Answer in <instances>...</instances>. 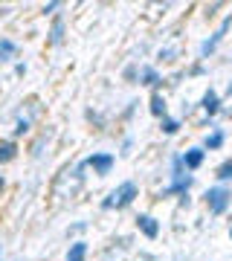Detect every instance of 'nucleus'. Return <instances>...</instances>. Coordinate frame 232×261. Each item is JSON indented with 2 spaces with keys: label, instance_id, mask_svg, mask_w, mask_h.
<instances>
[{
  "label": "nucleus",
  "instance_id": "2eb2a0df",
  "mask_svg": "<svg viewBox=\"0 0 232 261\" xmlns=\"http://www.w3.org/2000/svg\"><path fill=\"white\" fill-rule=\"evenodd\" d=\"M15 151H18V148H15L12 142H3V145H0V163H9V160H15Z\"/></svg>",
  "mask_w": 232,
  "mask_h": 261
},
{
  "label": "nucleus",
  "instance_id": "dca6fc26",
  "mask_svg": "<svg viewBox=\"0 0 232 261\" xmlns=\"http://www.w3.org/2000/svg\"><path fill=\"white\" fill-rule=\"evenodd\" d=\"M218 180H221V183L232 180V160H227V163H221V165H218Z\"/></svg>",
  "mask_w": 232,
  "mask_h": 261
},
{
  "label": "nucleus",
  "instance_id": "f8f14e48",
  "mask_svg": "<svg viewBox=\"0 0 232 261\" xmlns=\"http://www.w3.org/2000/svg\"><path fill=\"white\" fill-rule=\"evenodd\" d=\"M84 256H87V244H84V241H78V244H73V247H70L67 261H84Z\"/></svg>",
  "mask_w": 232,
  "mask_h": 261
},
{
  "label": "nucleus",
  "instance_id": "20e7f679",
  "mask_svg": "<svg viewBox=\"0 0 232 261\" xmlns=\"http://www.w3.org/2000/svg\"><path fill=\"white\" fill-rule=\"evenodd\" d=\"M84 163L90 165L99 177H104V174H110V168H113V157H110V154H93V157H87Z\"/></svg>",
  "mask_w": 232,
  "mask_h": 261
},
{
  "label": "nucleus",
  "instance_id": "f3484780",
  "mask_svg": "<svg viewBox=\"0 0 232 261\" xmlns=\"http://www.w3.org/2000/svg\"><path fill=\"white\" fill-rule=\"evenodd\" d=\"M29 130V119H21L18 125H15V136H21V133H26Z\"/></svg>",
  "mask_w": 232,
  "mask_h": 261
},
{
  "label": "nucleus",
  "instance_id": "1a4fd4ad",
  "mask_svg": "<svg viewBox=\"0 0 232 261\" xmlns=\"http://www.w3.org/2000/svg\"><path fill=\"white\" fill-rule=\"evenodd\" d=\"M160 81V73L154 70V67H139V84H148V87H154Z\"/></svg>",
  "mask_w": 232,
  "mask_h": 261
},
{
  "label": "nucleus",
  "instance_id": "6e6552de",
  "mask_svg": "<svg viewBox=\"0 0 232 261\" xmlns=\"http://www.w3.org/2000/svg\"><path fill=\"white\" fill-rule=\"evenodd\" d=\"M18 55V44L9 38H0V61H12Z\"/></svg>",
  "mask_w": 232,
  "mask_h": 261
},
{
  "label": "nucleus",
  "instance_id": "0eeeda50",
  "mask_svg": "<svg viewBox=\"0 0 232 261\" xmlns=\"http://www.w3.org/2000/svg\"><path fill=\"white\" fill-rule=\"evenodd\" d=\"M200 107L209 113V116H215V113H221V96L209 87L206 93H203V99H200Z\"/></svg>",
  "mask_w": 232,
  "mask_h": 261
},
{
  "label": "nucleus",
  "instance_id": "39448f33",
  "mask_svg": "<svg viewBox=\"0 0 232 261\" xmlns=\"http://www.w3.org/2000/svg\"><path fill=\"white\" fill-rule=\"evenodd\" d=\"M136 227H139V232H142L145 238H151V241L160 235V224H157L151 215H139V218H136Z\"/></svg>",
  "mask_w": 232,
  "mask_h": 261
},
{
  "label": "nucleus",
  "instance_id": "ddd939ff",
  "mask_svg": "<svg viewBox=\"0 0 232 261\" xmlns=\"http://www.w3.org/2000/svg\"><path fill=\"white\" fill-rule=\"evenodd\" d=\"M64 41V21L61 18H55V24H52V32H50V44H61Z\"/></svg>",
  "mask_w": 232,
  "mask_h": 261
},
{
  "label": "nucleus",
  "instance_id": "a211bd4d",
  "mask_svg": "<svg viewBox=\"0 0 232 261\" xmlns=\"http://www.w3.org/2000/svg\"><path fill=\"white\" fill-rule=\"evenodd\" d=\"M55 9H58V3H47V6H44V15H50V12H55Z\"/></svg>",
  "mask_w": 232,
  "mask_h": 261
},
{
  "label": "nucleus",
  "instance_id": "f03ea898",
  "mask_svg": "<svg viewBox=\"0 0 232 261\" xmlns=\"http://www.w3.org/2000/svg\"><path fill=\"white\" fill-rule=\"evenodd\" d=\"M206 206H209V215H224L227 212V206H230L232 200V192L227 186H212V189H206Z\"/></svg>",
  "mask_w": 232,
  "mask_h": 261
},
{
  "label": "nucleus",
  "instance_id": "423d86ee",
  "mask_svg": "<svg viewBox=\"0 0 232 261\" xmlns=\"http://www.w3.org/2000/svg\"><path fill=\"white\" fill-rule=\"evenodd\" d=\"M206 160V148H189L186 154H183V165L189 168V171H198L200 165Z\"/></svg>",
  "mask_w": 232,
  "mask_h": 261
},
{
  "label": "nucleus",
  "instance_id": "aec40b11",
  "mask_svg": "<svg viewBox=\"0 0 232 261\" xmlns=\"http://www.w3.org/2000/svg\"><path fill=\"white\" fill-rule=\"evenodd\" d=\"M230 238H232V229H230Z\"/></svg>",
  "mask_w": 232,
  "mask_h": 261
},
{
  "label": "nucleus",
  "instance_id": "4468645a",
  "mask_svg": "<svg viewBox=\"0 0 232 261\" xmlns=\"http://www.w3.org/2000/svg\"><path fill=\"white\" fill-rule=\"evenodd\" d=\"M160 130L168 133V136H171V133H177V130H180V119H171V116L160 119Z\"/></svg>",
  "mask_w": 232,
  "mask_h": 261
},
{
  "label": "nucleus",
  "instance_id": "9d476101",
  "mask_svg": "<svg viewBox=\"0 0 232 261\" xmlns=\"http://www.w3.org/2000/svg\"><path fill=\"white\" fill-rule=\"evenodd\" d=\"M224 139H227V136H224V130H212V133L203 139V148H206V151H218V148L224 145Z\"/></svg>",
  "mask_w": 232,
  "mask_h": 261
},
{
  "label": "nucleus",
  "instance_id": "9b49d317",
  "mask_svg": "<svg viewBox=\"0 0 232 261\" xmlns=\"http://www.w3.org/2000/svg\"><path fill=\"white\" fill-rule=\"evenodd\" d=\"M166 110H168L166 99L160 96V93H154V96H151V113H154V116H160V119H166V116H168Z\"/></svg>",
  "mask_w": 232,
  "mask_h": 261
},
{
  "label": "nucleus",
  "instance_id": "6ab92c4d",
  "mask_svg": "<svg viewBox=\"0 0 232 261\" xmlns=\"http://www.w3.org/2000/svg\"><path fill=\"white\" fill-rule=\"evenodd\" d=\"M0 192H3V177H0Z\"/></svg>",
  "mask_w": 232,
  "mask_h": 261
},
{
  "label": "nucleus",
  "instance_id": "7ed1b4c3",
  "mask_svg": "<svg viewBox=\"0 0 232 261\" xmlns=\"http://www.w3.org/2000/svg\"><path fill=\"white\" fill-rule=\"evenodd\" d=\"M230 26H232V15H227L224 21H221V26H218V32L212 35L209 41H203V47H200V58H209L215 50H218V44L224 41V35L230 32Z\"/></svg>",
  "mask_w": 232,
  "mask_h": 261
},
{
  "label": "nucleus",
  "instance_id": "f257e3e1",
  "mask_svg": "<svg viewBox=\"0 0 232 261\" xmlns=\"http://www.w3.org/2000/svg\"><path fill=\"white\" fill-rule=\"evenodd\" d=\"M139 195V189H136V183H122V186H116L110 195L102 200V209H125V206H131L133 197Z\"/></svg>",
  "mask_w": 232,
  "mask_h": 261
}]
</instances>
